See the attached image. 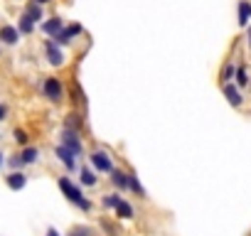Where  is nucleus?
Wrapping results in <instances>:
<instances>
[{
    "label": "nucleus",
    "mask_w": 251,
    "mask_h": 236,
    "mask_svg": "<svg viewBox=\"0 0 251 236\" xmlns=\"http://www.w3.org/2000/svg\"><path fill=\"white\" fill-rule=\"evenodd\" d=\"M35 25H37V23H35L27 13H23L20 20H18V30H20V35H32V32H35Z\"/></svg>",
    "instance_id": "nucleus-18"
},
{
    "label": "nucleus",
    "mask_w": 251,
    "mask_h": 236,
    "mask_svg": "<svg viewBox=\"0 0 251 236\" xmlns=\"http://www.w3.org/2000/svg\"><path fill=\"white\" fill-rule=\"evenodd\" d=\"M89 163H91V167L96 170V172H113V158L106 153V150H94L91 155H89Z\"/></svg>",
    "instance_id": "nucleus-3"
},
{
    "label": "nucleus",
    "mask_w": 251,
    "mask_h": 236,
    "mask_svg": "<svg viewBox=\"0 0 251 236\" xmlns=\"http://www.w3.org/2000/svg\"><path fill=\"white\" fill-rule=\"evenodd\" d=\"M0 165H3V153H0Z\"/></svg>",
    "instance_id": "nucleus-32"
},
{
    "label": "nucleus",
    "mask_w": 251,
    "mask_h": 236,
    "mask_svg": "<svg viewBox=\"0 0 251 236\" xmlns=\"http://www.w3.org/2000/svg\"><path fill=\"white\" fill-rule=\"evenodd\" d=\"M67 25H64V20L62 18H50V20H42V32L47 35V37H54V35H59L62 30H64Z\"/></svg>",
    "instance_id": "nucleus-9"
},
{
    "label": "nucleus",
    "mask_w": 251,
    "mask_h": 236,
    "mask_svg": "<svg viewBox=\"0 0 251 236\" xmlns=\"http://www.w3.org/2000/svg\"><path fill=\"white\" fill-rule=\"evenodd\" d=\"M69 91H72V101H74V106H79V108H86V94L81 91L79 81H72Z\"/></svg>",
    "instance_id": "nucleus-16"
},
{
    "label": "nucleus",
    "mask_w": 251,
    "mask_h": 236,
    "mask_svg": "<svg viewBox=\"0 0 251 236\" xmlns=\"http://www.w3.org/2000/svg\"><path fill=\"white\" fill-rule=\"evenodd\" d=\"M128 172H123V170H118V167H113V172H111V182L116 185V189H128Z\"/></svg>",
    "instance_id": "nucleus-15"
},
{
    "label": "nucleus",
    "mask_w": 251,
    "mask_h": 236,
    "mask_svg": "<svg viewBox=\"0 0 251 236\" xmlns=\"http://www.w3.org/2000/svg\"><path fill=\"white\" fill-rule=\"evenodd\" d=\"M79 180H81V185H84V187H94L99 177H96L94 167H81V170H79Z\"/></svg>",
    "instance_id": "nucleus-19"
},
{
    "label": "nucleus",
    "mask_w": 251,
    "mask_h": 236,
    "mask_svg": "<svg viewBox=\"0 0 251 236\" xmlns=\"http://www.w3.org/2000/svg\"><path fill=\"white\" fill-rule=\"evenodd\" d=\"M246 47H249V49H251V25H249V27H246Z\"/></svg>",
    "instance_id": "nucleus-28"
},
{
    "label": "nucleus",
    "mask_w": 251,
    "mask_h": 236,
    "mask_svg": "<svg viewBox=\"0 0 251 236\" xmlns=\"http://www.w3.org/2000/svg\"><path fill=\"white\" fill-rule=\"evenodd\" d=\"M79 35H84V27H81L79 23H72V25H67L59 35H54L52 40H54L59 47H67V45H72V40H74V37H79Z\"/></svg>",
    "instance_id": "nucleus-4"
},
{
    "label": "nucleus",
    "mask_w": 251,
    "mask_h": 236,
    "mask_svg": "<svg viewBox=\"0 0 251 236\" xmlns=\"http://www.w3.org/2000/svg\"><path fill=\"white\" fill-rule=\"evenodd\" d=\"M64 128H69V131H79V133H81V128H84V116H81L79 111H72V113L64 118Z\"/></svg>",
    "instance_id": "nucleus-12"
},
{
    "label": "nucleus",
    "mask_w": 251,
    "mask_h": 236,
    "mask_svg": "<svg viewBox=\"0 0 251 236\" xmlns=\"http://www.w3.org/2000/svg\"><path fill=\"white\" fill-rule=\"evenodd\" d=\"M5 116H8V106H3V103H0V121H3Z\"/></svg>",
    "instance_id": "nucleus-29"
},
{
    "label": "nucleus",
    "mask_w": 251,
    "mask_h": 236,
    "mask_svg": "<svg viewBox=\"0 0 251 236\" xmlns=\"http://www.w3.org/2000/svg\"><path fill=\"white\" fill-rule=\"evenodd\" d=\"M5 182H8V187H10V189H15V192H18V189H23V187L27 185V177L18 170V172H10V175L5 177Z\"/></svg>",
    "instance_id": "nucleus-17"
},
{
    "label": "nucleus",
    "mask_w": 251,
    "mask_h": 236,
    "mask_svg": "<svg viewBox=\"0 0 251 236\" xmlns=\"http://www.w3.org/2000/svg\"><path fill=\"white\" fill-rule=\"evenodd\" d=\"M35 3H40V5H47V3H52V0H35Z\"/></svg>",
    "instance_id": "nucleus-31"
},
{
    "label": "nucleus",
    "mask_w": 251,
    "mask_h": 236,
    "mask_svg": "<svg viewBox=\"0 0 251 236\" xmlns=\"http://www.w3.org/2000/svg\"><path fill=\"white\" fill-rule=\"evenodd\" d=\"M128 189H131V192H136L138 197H146V189H143V185H141V180H138L136 175H131V177H128Z\"/></svg>",
    "instance_id": "nucleus-23"
},
{
    "label": "nucleus",
    "mask_w": 251,
    "mask_h": 236,
    "mask_svg": "<svg viewBox=\"0 0 251 236\" xmlns=\"http://www.w3.org/2000/svg\"><path fill=\"white\" fill-rule=\"evenodd\" d=\"M15 141L20 143V145H27V141H30V136L23 131V128H15Z\"/></svg>",
    "instance_id": "nucleus-26"
},
{
    "label": "nucleus",
    "mask_w": 251,
    "mask_h": 236,
    "mask_svg": "<svg viewBox=\"0 0 251 236\" xmlns=\"http://www.w3.org/2000/svg\"><path fill=\"white\" fill-rule=\"evenodd\" d=\"M113 212H116V216H118V219H133V207H131L128 202H126V199H121V202H118V207H116Z\"/></svg>",
    "instance_id": "nucleus-21"
},
{
    "label": "nucleus",
    "mask_w": 251,
    "mask_h": 236,
    "mask_svg": "<svg viewBox=\"0 0 251 236\" xmlns=\"http://www.w3.org/2000/svg\"><path fill=\"white\" fill-rule=\"evenodd\" d=\"M222 94H224V98H226L229 106H234V108H241V106H244V94H241V89H239L234 81L222 84Z\"/></svg>",
    "instance_id": "nucleus-5"
},
{
    "label": "nucleus",
    "mask_w": 251,
    "mask_h": 236,
    "mask_svg": "<svg viewBox=\"0 0 251 236\" xmlns=\"http://www.w3.org/2000/svg\"><path fill=\"white\" fill-rule=\"evenodd\" d=\"M42 94H45V98H47L50 103H62V101H64V84H62V79L47 76V79L42 81Z\"/></svg>",
    "instance_id": "nucleus-2"
},
{
    "label": "nucleus",
    "mask_w": 251,
    "mask_h": 236,
    "mask_svg": "<svg viewBox=\"0 0 251 236\" xmlns=\"http://www.w3.org/2000/svg\"><path fill=\"white\" fill-rule=\"evenodd\" d=\"M20 158H23V163H25V165H32V163H37L40 150H37L35 145H25V148H23V153H20Z\"/></svg>",
    "instance_id": "nucleus-20"
},
{
    "label": "nucleus",
    "mask_w": 251,
    "mask_h": 236,
    "mask_svg": "<svg viewBox=\"0 0 251 236\" xmlns=\"http://www.w3.org/2000/svg\"><path fill=\"white\" fill-rule=\"evenodd\" d=\"M25 13L35 20V23H40V20H45V13H42V5L40 3H35V0H30L27 3V8H25Z\"/></svg>",
    "instance_id": "nucleus-22"
},
{
    "label": "nucleus",
    "mask_w": 251,
    "mask_h": 236,
    "mask_svg": "<svg viewBox=\"0 0 251 236\" xmlns=\"http://www.w3.org/2000/svg\"><path fill=\"white\" fill-rule=\"evenodd\" d=\"M69 236H94V229H91V226L79 224V226H74V229L69 231Z\"/></svg>",
    "instance_id": "nucleus-25"
},
{
    "label": "nucleus",
    "mask_w": 251,
    "mask_h": 236,
    "mask_svg": "<svg viewBox=\"0 0 251 236\" xmlns=\"http://www.w3.org/2000/svg\"><path fill=\"white\" fill-rule=\"evenodd\" d=\"M45 54H47V62L52 67H64V52L54 40H45Z\"/></svg>",
    "instance_id": "nucleus-7"
},
{
    "label": "nucleus",
    "mask_w": 251,
    "mask_h": 236,
    "mask_svg": "<svg viewBox=\"0 0 251 236\" xmlns=\"http://www.w3.org/2000/svg\"><path fill=\"white\" fill-rule=\"evenodd\" d=\"M0 42H5L8 47L18 45L20 42V30L13 27V25H3V27H0Z\"/></svg>",
    "instance_id": "nucleus-10"
},
{
    "label": "nucleus",
    "mask_w": 251,
    "mask_h": 236,
    "mask_svg": "<svg viewBox=\"0 0 251 236\" xmlns=\"http://www.w3.org/2000/svg\"><path fill=\"white\" fill-rule=\"evenodd\" d=\"M234 76H236V64L224 62L222 69H219V84H229V81H234Z\"/></svg>",
    "instance_id": "nucleus-13"
},
{
    "label": "nucleus",
    "mask_w": 251,
    "mask_h": 236,
    "mask_svg": "<svg viewBox=\"0 0 251 236\" xmlns=\"http://www.w3.org/2000/svg\"><path fill=\"white\" fill-rule=\"evenodd\" d=\"M45 236H62V234H59V231H57V229H52V226H50V229H47V234H45Z\"/></svg>",
    "instance_id": "nucleus-30"
},
{
    "label": "nucleus",
    "mask_w": 251,
    "mask_h": 236,
    "mask_svg": "<svg viewBox=\"0 0 251 236\" xmlns=\"http://www.w3.org/2000/svg\"><path fill=\"white\" fill-rule=\"evenodd\" d=\"M8 163H10V167H15V170H20V167H23V165H25V163H23V158H20V155H15V158H10V160H8Z\"/></svg>",
    "instance_id": "nucleus-27"
},
{
    "label": "nucleus",
    "mask_w": 251,
    "mask_h": 236,
    "mask_svg": "<svg viewBox=\"0 0 251 236\" xmlns=\"http://www.w3.org/2000/svg\"><path fill=\"white\" fill-rule=\"evenodd\" d=\"M236 18H239V25L241 27H249L251 25V0H239Z\"/></svg>",
    "instance_id": "nucleus-11"
},
{
    "label": "nucleus",
    "mask_w": 251,
    "mask_h": 236,
    "mask_svg": "<svg viewBox=\"0 0 251 236\" xmlns=\"http://www.w3.org/2000/svg\"><path fill=\"white\" fill-rule=\"evenodd\" d=\"M234 84H236L239 89H246V86L251 84V74H249L246 64H236V76H234Z\"/></svg>",
    "instance_id": "nucleus-14"
},
{
    "label": "nucleus",
    "mask_w": 251,
    "mask_h": 236,
    "mask_svg": "<svg viewBox=\"0 0 251 236\" xmlns=\"http://www.w3.org/2000/svg\"><path fill=\"white\" fill-rule=\"evenodd\" d=\"M62 145H64V148H69L76 158L84 153V145H81L79 131H69V128H64V131H62Z\"/></svg>",
    "instance_id": "nucleus-6"
},
{
    "label": "nucleus",
    "mask_w": 251,
    "mask_h": 236,
    "mask_svg": "<svg viewBox=\"0 0 251 236\" xmlns=\"http://www.w3.org/2000/svg\"><path fill=\"white\" fill-rule=\"evenodd\" d=\"M59 189H62V192H64V197H67L72 204H76L81 212H89V209H91V202L84 197V192H81V189H79L69 177H59Z\"/></svg>",
    "instance_id": "nucleus-1"
},
{
    "label": "nucleus",
    "mask_w": 251,
    "mask_h": 236,
    "mask_svg": "<svg viewBox=\"0 0 251 236\" xmlns=\"http://www.w3.org/2000/svg\"><path fill=\"white\" fill-rule=\"evenodd\" d=\"M118 202H121V194H103V199H101V204H103L106 209H116Z\"/></svg>",
    "instance_id": "nucleus-24"
},
{
    "label": "nucleus",
    "mask_w": 251,
    "mask_h": 236,
    "mask_svg": "<svg viewBox=\"0 0 251 236\" xmlns=\"http://www.w3.org/2000/svg\"><path fill=\"white\" fill-rule=\"evenodd\" d=\"M54 155L59 158V163H62V165H64V167H67L69 172H74V170H76V155H74V153H72L69 148H64L62 143H59V145L54 148Z\"/></svg>",
    "instance_id": "nucleus-8"
}]
</instances>
